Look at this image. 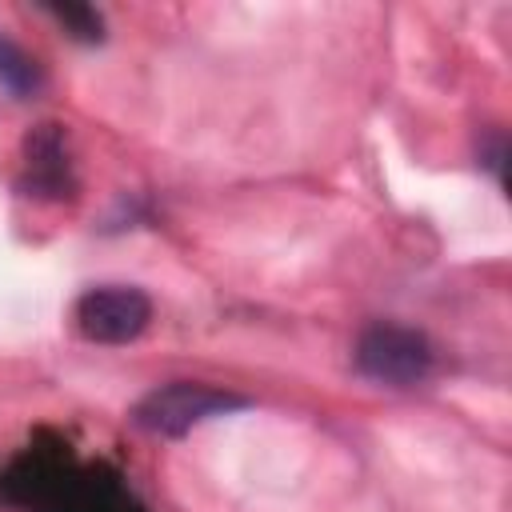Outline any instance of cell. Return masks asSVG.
I'll return each mask as SVG.
<instances>
[{"instance_id":"obj_1","label":"cell","mask_w":512,"mask_h":512,"mask_svg":"<svg viewBox=\"0 0 512 512\" xmlns=\"http://www.w3.org/2000/svg\"><path fill=\"white\" fill-rule=\"evenodd\" d=\"M352 360H356V372L368 376V380H376V384L412 388V384H424L432 376L436 352H432V344H428L424 332H416L408 324L376 320V324H368L356 336Z\"/></svg>"},{"instance_id":"obj_2","label":"cell","mask_w":512,"mask_h":512,"mask_svg":"<svg viewBox=\"0 0 512 512\" xmlns=\"http://www.w3.org/2000/svg\"><path fill=\"white\" fill-rule=\"evenodd\" d=\"M232 408H244V396L212 388V384H196V380H172V384H160L136 400L132 424L152 432V436H184L196 424L224 416Z\"/></svg>"},{"instance_id":"obj_3","label":"cell","mask_w":512,"mask_h":512,"mask_svg":"<svg viewBox=\"0 0 512 512\" xmlns=\"http://www.w3.org/2000/svg\"><path fill=\"white\" fill-rule=\"evenodd\" d=\"M72 320L92 344H128L152 324V300L132 284H100L80 292Z\"/></svg>"},{"instance_id":"obj_4","label":"cell","mask_w":512,"mask_h":512,"mask_svg":"<svg viewBox=\"0 0 512 512\" xmlns=\"http://www.w3.org/2000/svg\"><path fill=\"white\" fill-rule=\"evenodd\" d=\"M28 188L32 192H64L68 188V160H64V132L56 124H40L28 136Z\"/></svg>"},{"instance_id":"obj_5","label":"cell","mask_w":512,"mask_h":512,"mask_svg":"<svg viewBox=\"0 0 512 512\" xmlns=\"http://www.w3.org/2000/svg\"><path fill=\"white\" fill-rule=\"evenodd\" d=\"M40 84H44V72L36 64V56H28L16 40L0 36V88H8L12 96L28 100V96L40 92Z\"/></svg>"},{"instance_id":"obj_6","label":"cell","mask_w":512,"mask_h":512,"mask_svg":"<svg viewBox=\"0 0 512 512\" xmlns=\"http://www.w3.org/2000/svg\"><path fill=\"white\" fill-rule=\"evenodd\" d=\"M48 12H52L76 40H84V44H96V40L104 36V20H100L96 8H84V4H52Z\"/></svg>"}]
</instances>
